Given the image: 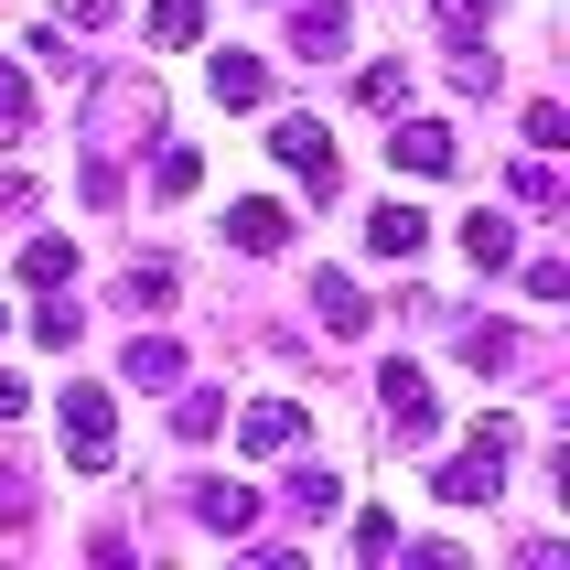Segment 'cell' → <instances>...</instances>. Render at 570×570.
I'll return each instance as SVG.
<instances>
[{
	"instance_id": "obj_1",
	"label": "cell",
	"mask_w": 570,
	"mask_h": 570,
	"mask_svg": "<svg viewBox=\"0 0 570 570\" xmlns=\"http://www.w3.org/2000/svg\"><path fill=\"white\" fill-rule=\"evenodd\" d=\"M507 452H517V420H474V442L442 463V507H495V484H507Z\"/></svg>"
},
{
	"instance_id": "obj_2",
	"label": "cell",
	"mask_w": 570,
	"mask_h": 570,
	"mask_svg": "<svg viewBox=\"0 0 570 570\" xmlns=\"http://www.w3.org/2000/svg\"><path fill=\"white\" fill-rule=\"evenodd\" d=\"M377 420H387V442H399V452H420L431 431H442L431 377H420V366H377Z\"/></svg>"
},
{
	"instance_id": "obj_3",
	"label": "cell",
	"mask_w": 570,
	"mask_h": 570,
	"mask_svg": "<svg viewBox=\"0 0 570 570\" xmlns=\"http://www.w3.org/2000/svg\"><path fill=\"white\" fill-rule=\"evenodd\" d=\"M108 452H119V399L108 387H65V463L108 474Z\"/></svg>"
},
{
	"instance_id": "obj_4",
	"label": "cell",
	"mask_w": 570,
	"mask_h": 570,
	"mask_svg": "<svg viewBox=\"0 0 570 570\" xmlns=\"http://www.w3.org/2000/svg\"><path fill=\"white\" fill-rule=\"evenodd\" d=\"M269 151H281V173H291V184L334 194V129H323V119H281V129H269Z\"/></svg>"
},
{
	"instance_id": "obj_5",
	"label": "cell",
	"mask_w": 570,
	"mask_h": 570,
	"mask_svg": "<svg viewBox=\"0 0 570 570\" xmlns=\"http://www.w3.org/2000/svg\"><path fill=\"white\" fill-rule=\"evenodd\" d=\"M387 161H399V173H420V184H442L452 161H463V140H452L442 119H399V140H387Z\"/></svg>"
},
{
	"instance_id": "obj_6",
	"label": "cell",
	"mask_w": 570,
	"mask_h": 570,
	"mask_svg": "<svg viewBox=\"0 0 570 570\" xmlns=\"http://www.w3.org/2000/svg\"><path fill=\"white\" fill-rule=\"evenodd\" d=\"M194 517H205L216 539H258V495L248 484H194Z\"/></svg>"
},
{
	"instance_id": "obj_7",
	"label": "cell",
	"mask_w": 570,
	"mask_h": 570,
	"mask_svg": "<svg viewBox=\"0 0 570 570\" xmlns=\"http://www.w3.org/2000/svg\"><path fill=\"white\" fill-rule=\"evenodd\" d=\"M119 377H129V387H184V345H173V334H129Z\"/></svg>"
},
{
	"instance_id": "obj_8",
	"label": "cell",
	"mask_w": 570,
	"mask_h": 570,
	"mask_svg": "<svg viewBox=\"0 0 570 570\" xmlns=\"http://www.w3.org/2000/svg\"><path fill=\"white\" fill-rule=\"evenodd\" d=\"M420 237H431L420 205H377V216H366V258H420Z\"/></svg>"
},
{
	"instance_id": "obj_9",
	"label": "cell",
	"mask_w": 570,
	"mask_h": 570,
	"mask_svg": "<svg viewBox=\"0 0 570 570\" xmlns=\"http://www.w3.org/2000/svg\"><path fill=\"white\" fill-rule=\"evenodd\" d=\"M463 258H474V269H517V216L474 205V216H463Z\"/></svg>"
},
{
	"instance_id": "obj_10",
	"label": "cell",
	"mask_w": 570,
	"mask_h": 570,
	"mask_svg": "<svg viewBox=\"0 0 570 570\" xmlns=\"http://www.w3.org/2000/svg\"><path fill=\"white\" fill-rule=\"evenodd\" d=\"M291 43H302V55H345V0H291Z\"/></svg>"
},
{
	"instance_id": "obj_11",
	"label": "cell",
	"mask_w": 570,
	"mask_h": 570,
	"mask_svg": "<svg viewBox=\"0 0 570 570\" xmlns=\"http://www.w3.org/2000/svg\"><path fill=\"white\" fill-rule=\"evenodd\" d=\"M226 237H237V248H248V258H269V248H281V237H291V216H281V205H269V194H248V205H226Z\"/></svg>"
},
{
	"instance_id": "obj_12",
	"label": "cell",
	"mask_w": 570,
	"mask_h": 570,
	"mask_svg": "<svg viewBox=\"0 0 570 570\" xmlns=\"http://www.w3.org/2000/svg\"><path fill=\"white\" fill-rule=\"evenodd\" d=\"M313 313H323V334H366V291L345 269H313Z\"/></svg>"
},
{
	"instance_id": "obj_13",
	"label": "cell",
	"mask_w": 570,
	"mask_h": 570,
	"mask_svg": "<svg viewBox=\"0 0 570 570\" xmlns=\"http://www.w3.org/2000/svg\"><path fill=\"white\" fill-rule=\"evenodd\" d=\"M237 442H248V452H291V442H302V410H291V399H258V410L237 420Z\"/></svg>"
},
{
	"instance_id": "obj_14",
	"label": "cell",
	"mask_w": 570,
	"mask_h": 570,
	"mask_svg": "<svg viewBox=\"0 0 570 570\" xmlns=\"http://www.w3.org/2000/svg\"><path fill=\"white\" fill-rule=\"evenodd\" d=\"M216 97H226V108H258V97H269V65L226 43V55H216Z\"/></svg>"
},
{
	"instance_id": "obj_15",
	"label": "cell",
	"mask_w": 570,
	"mask_h": 570,
	"mask_svg": "<svg viewBox=\"0 0 570 570\" xmlns=\"http://www.w3.org/2000/svg\"><path fill=\"white\" fill-rule=\"evenodd\" d=\"M22 281L32 291H65V281H76V248H65V237H22Z\"/></svg>"
},
{
	"instance_id": "obj_16",
	"label": "cell",
	"mask_w": 570,
	"mask_h": 570,
	"mask_svg": "<svg viewBox=\"0 0 570 570\" xmlns=\"http://www.w3.org/2000/svg\"><path fill=\"white\" fill-rule=\"evenodd\" d=\"M463 366H474V377H507V366H517V334H507V323H474V334H463Z\"/></svg>"
},
{
	"instance_id": "obj_17",
	"label": "cell",
	"mask_w": 570,
	"mask_h": 570,
	"mask_svg": "<svg viewBox=\"0 0 570 570\" xmlns=\"http://www.w3.org/2000/svg\"><path fill=\"white\" fill-rule=\"evenodd\" d=\"M194 32H205V0H151V43L161 55H184Z\"/></svg>"
},
{
	"instance_id": "obj_18",
	"label": "cell",
	"mask_w": 570,
	"mask_h": 570,
	"mask_svg": "<svg viewBox=\"0 0 570 570\" xmlns=\"http://www.w3.org/2000/svg\"><path fill=\"white\" fill-rule=\"evenodd\" d=\"M281 495H291L302 517H334V507H345V474H323V463H302V474H291Z\"/></svg>"
},
{
	"instance_id": "obj_19",
	"label": "cell",
	"mask_w": 570,
	"mask_h": 570,
	"mask_svg": "<svg viewBox=\"0 0 570 570\" xmlns=\"http://www.w3.org/2000/svg\"><path fill=\"white\" fill-rule=\"evenodd\" d=\"M194 184H205V151H184V140H173V151L151 161V194H161V205H184Z\"/></svg>"
},
{
	"instance_id": "obj_20",
	"label": "cell",
	"mask_w": 570,
	"mask_h": 570,
	"mask_svg": "<svg viewBox=\"0 0 570 570\" xmlns=\"http://www.w3.org/2000/svg\"><path fill=\"white\" fill-rule=\"evenodd\" d=\"M355 97H366L377 119H399V108H410V65H366V76H355Z\"/></svg>"
},
{
	"instance_id": "obj_21",
	"label": "cell",
	"mask_w": 570,
	"mask_h": 570,
	"mask_svg": "<svg viewBox=\"0 0 570 570\" xmlns=\"http://www.w3.org/2000/svg\"><path fill=\"white\" fill-rule=\"evenodd\" d=\"M216 420H226L216 387H184V399H173V431H184V442H216Z\"/></svg>"
},
{
	"instance_id": "obj_22",
	"label": "cell",
	"mask_w": 570,
	"mask_h": 570,
	"mask_svg": "<svg viewBox=\"0 0 570 570\" xmlns=\"http://www.w3.org/2000/svg\"><path fill=\"white\" fill-rule=\"evenodd\" d=\"M11 140H32V87L0 65V151H11Z\"/></svg>"
},
{
	"instance_id": "obj_23",
	"label": "cell",
	"mask_w": 570,
	"mask_h": 570,
	"mask_svg": "<svg viewBox=\"0 0 570 570\" xmlns=\"http://www.w3.org/2000/svg\"><path fill=\"white\" fill-rule=\"evenodd\" d=\"M87 313H65V291H43V313H32V345H76Z\"/></svg>"
},
{
	"instance_id": "obj_24",
	"label": "cell",
	"mask_w": 570,
	"mask_h": 570,
	"mask_svg": "<svg viewBox=\"0 0 570 570\" xmlns=\"http://www.w3.org/2000/svg\"><path fill=\"white\" fill-rule=\"evenodd\" d=\"M507 194H517V205H549V194H560V173H549V151H528V161H517V173H507Z\"/></svg>"
},
{
	"instance_id": "obj_25",
	"label": "cell",
	"mask_w": 570,
	"mask_h": 570,
	"mask_svg": "<svg viewBox=\"0 0 570 570\" xmlns=\"http://www.w3.org/2000/svg\"><path fill=\"white\" fill-rule=\"evenodd\" d=\"M119 291L151 313V302H173V269H161V258H129V281H119Z\"/></svg>"
},
{
	"instance_id": "obj_26",
	"label": "cell",
	"mask_w": 570,
	"mask_h": 570,
	"mask_svg": "<svg viewBox=\"0 0 570 570\" xmlns=\"http://www.w3.org/2000/svg\"><path fill=\"white\" fill-rule=\"evenodd\" d=\"M387 549H399V517L366 507V517H355V560H387Z\"/></svg>"
},
{
	"instance_id": "obj_27",
	"label": "cell",
	"mask_w": 570,
	"mask_h": 570,
	"mask_svg": "<svg viewBox=\"0 0 570 570\" xmlns=\"http://www.w3.org/2000/svg\"><path fill=\"white\" fill-rule=\"evenodd\" d=\"M22 517H32V484L11 474V463H0V528H22Z\"/></svg>"
},
{
	"instance_id": "obj_28",
	"label": "cell",
	"mask_w": 570,
	"mask_h": 570,
	"mask_svg": "<svg viewBox=\"0 0 570 570\" xmlns=\"http://www.w3.org/2000/svg\"><path fill=\"white\" fill-rule=\"evenodd\" d=\"M55 22L65 32H97V22H108V0H55Z\"/></svg>"
},
{
	"instance_id": "obj_29",
	"label": "cell",
	"mask_w": 570,
	"mask_h": 570,
	"mask_svg": "<svg viewBox=\"0 0 570 570\" xmlns=\"http://www.w3.org/2000/svg\"><path fill=\"white\" fill-rule=\"evenodd\" d=\"M22 399H32V387H22V377H0V420H22Z\"/></svg>"
}]
</instances>
